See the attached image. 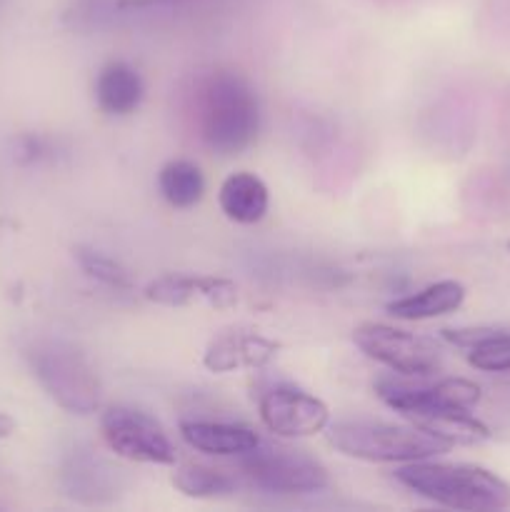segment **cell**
Returning <instances> with one entry per match:
<instances>
[{
    "label": "cell",
    "instance_id": "6",
    "mask_svg": "<svg viewBox=\"0 0 510 512\" xmlns=\"http://www.w3.org/2000/svg\"><path fill=\"white\" fill-rule=\"evenodd\" d=\"M353 340L370 360L403 378L425 380L440 368V348L433 340L393 325L363 323L353 330Z\"/></svg>",
    "mask_w": 510,
    "mask_h": 512
},
{
    "label": "cell",
    "instance_id": "8",
    "mask_svg": "<svg viewBox=\"0 0 510 512\" xmlns=\"http://www.w3.org/2000/svg\"><path fill=\"white\" fill-rule=\"evenodd\" d=\"M260 420L280 438H310L330 425V408L295 385H275L260 398Z\"/></svg>",
    "mask_w": 510,
    "mask_h": 512
},
{
    "label": "cell",
    "instance_id": "7",
    "mask_svg": "<svg viewBox=\"0 0 510 512\" xmlns=\"http://www.w3.org/2000/svg\"><path fill=\"white\" fill-rule=\"evenodd\" d=\"M100 433L118 458L143 465H173L175 448L163 425L130 405L108 408L100 418Z\"/></svg>",
    "mask_w": 510,
    "mask_h": 512
},
{
    "label": "cell",
    "instance_id": "24",
    "mask_svg": "<svg viewBox=\"0 0 510 512\" xmlns=\"http://www.w3.org/2000/svg\"><path fill=\"white\" fill-rule=\"evenodd\" d=\"M508 250H510V243H508Z\"/></svg>",
    "mask_w": 510,
    "mask_h": 512
},
{
    "label": "cell",
    "instance_id": "19",
    "mask_svg": "<svg viewBox=\"0 0 510 512\" xmlns=\"http://www.w3.org/2000/svg\"><path fill=\"white\" fill-rule=\"evenodd\" d=\"M173 488L185 498H225L240 488V480L210 465H183L173 473Z\"/></svg>",
    "mask_w": 510,
    "mask_h": 512
},
{
    "label": "cell",
    "instance_id": "10",
    "mask_svg": "<svg viewBox=\"0 0 510 512\" xmlns=\"http://www.w3.org/2000/svg\"><path fill=\"white\" fill-rule=\"evenodd\" d=\"M145 300L163 308L208 305L213 310H230L238 305V285L228 278L195 273H168L145 288Z\"/></svg>",
    "mask_w": 510,
    "mask_h": 512
},
{
    "label": "cell",
    "instance_id": "2",
    "mask_svg": "<svg viewBox=\"0 0 510 512\" xmlns=\"http://www.w3.org/2000/svg\"><path fill=\"white\" fill-rule=\"evenodd\" d=\"M395 478L420 498L450 510H503L510 505V485L478 465L415 460L405 463Z\"/></svg>",
    "mask_w": 510,
    "mask_h": 512
},
{
    "label": "cell",
    "instance_id": "1",
    "mask_svg": "<svg viewBox=\"0 0 510 512\" xmlns=\"http://www.w3.org/2000/svg\"><path fill=\"white\" fill-rule=\"evenodd\" d=\"M260 128L258 95L238 73H213L200 85L198 130L213 153L238 155Z\"/></svg>",
    "mask_w": 510,
    "mask_h": 512
},
{
    "label": "cell",
    "instance_id": "9",
    "mask_svg": "<svg viewBox=\"0 0 510 512\" xmlns=\"http://www.w3.org/2000/svg\"><path fill=\"white\" fill-rule=\"evenodd\" d=\"M375 395L400 415H408L425 405H443V408L470 410L480 403L478 383L465 378H443L435 383H410V380L380 378L375 383Z\"/></svg>",
    "mask_w": 510,
    "mask_h": 512
},
{
    "label": "cell",
    "instance_id": "13",
    "mask_svg": "<svg viewBox=\"0 0 510 512\" xmlns=\"http://www.w3.org/2000/svg\"><path fill=\"white\" fill-rule=\"evenodd\" d=\"M180 438L198 453L220 455V458H240L263 443L248 425L213 423V420H183Z\"/></svg>",
    "mask_w": 510,
    "mask_h": 512
},
{
    "label": "cell",
    "instance_id": "23",
    "mask_svg": "<svg viewBox=\"0 0 510 512\" xmlns=\"http://www.w3.org/2000/svg\"><path fill=\"white\" fill-rule=\"evenodd\" d=\"M13 430H15V420L10 418V415L0 413V440L8 438V435L13 433Z\"/></svg>",
    "mask_w": 510,
    "mask_h": 512
},
{
    "label": "cell",
    "instance_id": "3",
    "mask_svg": "<svg viewBox=\"0 0 510 512\" xmlns=\"http://www.w3.org/2000/svg\"><path fill=\"white\" fill-rule=\"evenodd\" d=\"M328 443L348 458L365 463H415L448 453L453 445L418 425L383 420H340L328 425Z\"/></svg>",
    "mask_w": 510,
    "mask_h": 512
},
{
    "label": "cell",
    "instance_id": "22",
    "mask_svg": "<svg viewBox=\"0 0 510 512\" xmlns=\"http://www.w3.org/2000/svg\"><path fill=\"white\" fill-rule=\"evenodd\" d=\"M185 0H118V8L135 10V8H155V5H178Z\"/></svg>",
    "mask_w": 510,
    "mask_h": 512
},
{
    "label": "cell",
    "instance_id": "20",
    "mask_svg": "<svg viewBox=\"0 0 510 512\" xmlns=\"http://www.w3.org/2000/svg\"><path fill=\"white\" fill-rule=\"evenodd\" d=\"M73 258L78 263V268L83 270L85 278H90L93 283L103 285V288L115 290V293H128L133 290V278H130L128 268L123 263L113 258V255H105L103 250L95 248H75Z\"/></svg>",
    "mask_w": 510,
    "mask_h": 512
},
{
    "label": "cell",
    "instance_id": "17",
    "mask_svg": "<svg viewBox=\"0 0 510 512\" xmlns=\"http://www.w3.org/2000/svg\"><path fill=\"white\" fill-rule=\"evenodd\" d=\"M463 300L465 288L458 280H438V283L415 290L413 295L395 298L385 310L398 320H430L455 313L463 305Z\"/></svg>",
    "mask_w": 510,
    "mask_h": 512
},
{
    "label": "cell",
    "instance_id": "5",
    "mask_svg": "<svg viewBox=\"0 0 510 512\" xmlns=\"http://www.w3.org/2000/svg\"><path fill=\"white\" fill-rule=\"evenodd\" d=\"M238 470L250 485L268 493L303 495L328 488V470L310 455L288 448H270L260 443L250 453L240 455Z\"/></svg>",
    "mask_w": 510,
    "mask_h": 512
},
{
    "label": "cell",
    "instance_id": "16",
    "mask_svg": "<svg viewBox=\"0 0 510 512\" xmlns=\"http://www.w3.org/2000/svg\"><path fill=\"white\" fill-rule=\"evenodd\" d=\"M418 428L428 430V433L438 435V438L448 440L450 445H478L490 438L488 425L480 423L470 410L460 408H443V405H425V408L413 410V413L403 415Z\"/></svg>",
    "mask_w": 510,
    "mask_h": 512
},
{
    "label": "cell",
    "instance_id": "15",
    "mask_svg": "<svg viewBox=\"0 0 510 512\" xmlns=\"http://www.w3.org/2000/svg\"><path fill=\"white\" fill-rule=\"evenodd\" d=\"M220 210L225 218L238 225H255L265 218L270 208L268 185L255 173L240 170V173L228 175L220 185L218 193Z\"/></svg>",
    "mask_w": 510,
    "mask_h": 512
},
{
    "label": "cell",
    "instance_id": "11",
    "mask_svg": "<svg viewBox=\"0 0 510 512\" xmlns=\"http://www.w3.org/2000/svg\"><path fill=\"white\" fill-rule=\"evenodd\" d=\"M280 345L255 330L233 328L215 335L203 353V365L215 375L235 373V370L265 368L278 358Z\"/></svg>",
    "mask_w": 510,
    "mask_h": 512
},
{
    "label": "cell",
    "instance_id": "18",
    "mask_svg": "<svg viewBox=\"0 0 510 512\" xmlns=\"http://www.w3.org/2000/svg\"><path fill=\"white\" fill-rule=\"evenodd\" d=\"M158 190L173 208H193L205 195L203 170L190 160H170L158 173Z\"/></svg>",
    "mask_w": 510,
    "mask_h": 512
},
{
    "label": "cell",
    "instance_id": "14",
    "mask_svg": "<svg viewBox=\"0 0 510 512\" xmlns=\"http://www.w3.org/2000/svg\"><path fill=\"white\" fill-rule=\"evenodd\" d=\"M145 98L143 75L123 60H113L105 65L95 78V103L105 115L135 113Z\"/></svg>",
    "mask_w": 510,
    "mask_h": 512
},
{
    "label": "cell",
    "instance_id": "21",
    "mask_svg": "<svg viewBox=\"0 0 510 512\" xmlns=\"http://www.w3.org/2000/svg\"><path fill=\"white\" fill-rule=\"evenodd\" d=\"M468 363L483 373H508L510 370V333L495 330L488 338L468 350Z\"/></svg>",
    "mask_w": 510,
    "mask_h": 512
},
{
    "label": "cell",
    "instance_id": "12",
    "mask_svg": "<svg viewBox=\"0 0 510 512\" xmlns=\"http://www.w3.org/2000/svg\"><path fill=\"white\" fill-rule=\"evenodd\" d=\"M60 488L75 503H110L120 493V470L110 468L90 450H75L60 468Z\"/></svg>",
    "mask_w": 510,
    "mask_h": 512
},
{
    "label": "cell",
    "instance_id": "4",
    "mask_svg": "<svg viewBox=\"0 0 510 512\" xmlns=\"http://www.w3.org/2000/svg\"><path fill=\"white\" fill-rule=\"evenodd\" d=\"M30 373L50 400L70 415H90L103 403V383L90 360L65 340H38L25 353Z\"/></svg>",
    "mask_w": 510,
    "mask_h": 512
}]
</instances>
